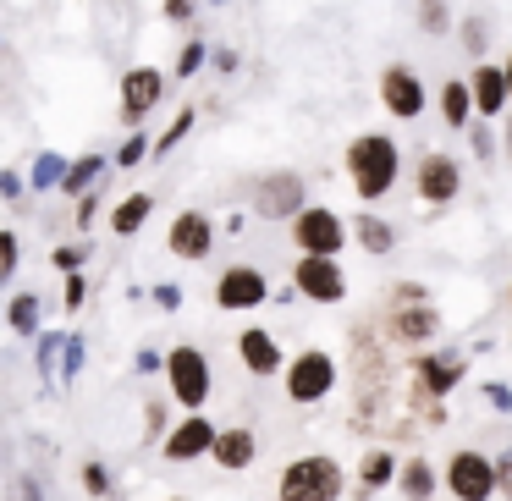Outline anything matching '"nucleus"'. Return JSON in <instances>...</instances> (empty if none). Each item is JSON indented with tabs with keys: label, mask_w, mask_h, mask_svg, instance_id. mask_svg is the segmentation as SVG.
<instances>
[{
	"label": "nucleus",
	"mask_w": 512,
	"mask_h": 501,
	"mask_svg": "<svg viewBox=\"0 0 512 501\" xmlns=\"http://www.w3.org/2000/svg\"><path fill=\"white\" fill-rule=\"evenodd\" d=\"M281 386H287L292 402H325L336 391V358L320 353V347H309V353H298L292 364H281Z\"/></svg>",
	"instance_id": "20e7f679"
},
{
	"label": "nucleus",
	"mask_w": 512,
	"mask_h": 501,
	"mask_svg": "<svg viewBox=\"0 0 512 501\" xmlns=\"http://www.w3.org/2000/svg\"><path fill=\"white\" fill-rule=\"evenodd\" d=\"M507 298H512V292H507Z\"/></svg>",
	"instance_id": "de8ad7c7"
},
{
	"label": "nucleus",
	"mask_w": 512,
	"mask_h": 501,
	"mask_svg": "<svg viewBox=\"0 0 512 501\" xmlns=\"http://www.w3.org/2000/svg\"><path fill=\"white\" fill-rule=\"evenodd\" d=\"M155 303H160V309H182V287H171V281H166V287H155Z\"/></svg>",
	"instance_id": "a19ab883"
},
{
	"label": "nucleus",
	"mask_w": 512,
	"mask_h": 501,
	"mask_svg": "<svg viewBox=\"0 0 512 501\" xmlns=\"http://www.w3.org/2000/svg\"><path fill=\"white\" fill-rule=\"evenodd\" d=\"M17 259H23V243H17V237L6 232V226H0V276H12Z\"/></svg>",
	"instance_id": "7c9ffc66"
},
{
	"label": "nucleus",
	"mask_w": 512,
	"mask_h": 501,
	"mask_svg": "<svg viewBox=\"0 0 512 501\" xmlns=\"http://www.w3.org/2000/svg\"><path fill=\"white\" fill-rule=\"evenodd\" d=\"M485 402H490L496 413H512V386H507V380H490V386H485Z\"/></svg>",
	"instance_id": "c9c22d12"
},
{
	"label": "nucleus",
	"mask_w": 512,
	"mask_h": 501,
	"mask_svg": "<svg viewBox=\"0 0 512 501\" xmlns=\"http://www.w3.org/2000/svg\"><path fill=\"white\" fill-rule=\"evenodd\" d=\"M23 501H45V490H39V479H23Z\"/></svg>",
	"instance_id": "37998d69"
},
{
	"label": "nucleus",
	"mask_w": 512,
	"mask_h": 501,
	"mask_svg": "<svg viewBox=\"0 0 512 501\" xmlns=\"http://www.w3.org/2000/svg\"><path fill=\"white\" fill-rule=\"evenodd\" d=\"M144 155H149V144H144V138H127V144L116 149V166H138Z\"/></svg>",
	"instance_id": "4c0bfd02"
},
{
	"label": "nucleus",
	"mask_w": 512,
	"mask_h": 501,
	"mask_svg": "<svg viewBox=\"0 0 512 501\" xmlns=\"http://www.w3.org/2000/svg\"><path fill=\"white\" fill-rule=\"evenodd\" d=\"M83 298H89V281L78 270H67V309H83Z\"/></svg>",
	"instance_id": "58836bf2"
},
{
	"label": "nucleus",
	"mask_w": 512,
	"mask_h": 501,
	"mask_svg": "<svg viewBox=\"0 0 512 501\" xmlns=\"http://www.w3.org/2000/svg\"><path fill=\"white\" fill-rule=\"evenodd\" d=\"M23 188H28V182L17 177V171H0V199H17Z\"/></svg>",
	"instance_id": "ea45409f"
},
{
	"label": "nucleus",
	"mask_w": 512,
	"mask_h": 501,
	"mask_svg": "<svg viewBox=\"0 0 512 501\" xmlns=\"http://www.w3.org/2000/svg\"><path fill=\"white\" fill-rule=\"evenodd\" d=\"M166 248L177 259H210V248H215V221L204 210H182L177 221H171V232H166Z\"/></svg>",
	"instance_id": "ddd939ff"
},
{
	"label": "nucleus",
	"mask_w": 512,
	"mask_h": 501,
	"mask_svg": "<svg viewBox=\"0 0 512 501\" xmlns=\"http://www.w3.org/2000/svg\"><path fill=\"white\" fill-rule=\"evenodd\" d=\"M237 358H243V369L254 380H276V369L287 364V353H281V342L265 331V325H248L243 336H237Z\"/></svg>",
	"instance_id": "2eb2a0df"
},
{
	"label": "nucleus",
	"mask_w": 512,
	"mask_h": 501,
	"mask_svg": "<svg viewBox=\"0 0 512 501\" xmlns=\"http://www.w3.org/2000/svg\"><path fill=\"white\" fill-rule=\"evenodd\" d=\"M386 331L397 336L402 347H413V342H430V336L441 331V314H435L424 298H413V303H402V309H391Z\"/></svg>",
	"instance_id": "f3484780"
},
{
	"label": "nucleus",
	"mask_w": 512,
	"mask_h": 501,
	"mask_svg": "<svg viewBox=\"0 0 512 501\" xmlns=\"http://www.w3.org/2000/svg\"><path fill=\"white\" fill-rule=\"evenodd\" d=\"M342 463L336 457H320V452H309V457H292L287 468H281V485H276V496L281 501H336L342 496Z\"/></svg>",
	"instance_id": "f03ea898"
},
{
	"label": "nucleus",
	"mask_w": 512,
	"mask_h": 501,
	"mask_svg": "<svg viewBox=\"0 0 512 501\" xmlns=\"http://www.w3.org/2000/svg\"><path fill=\"white\" fill-rule=\"evenodd\" d=\"M507 160H512V116H507Z\"/></svg>",
	"instance_id": "a18cd8bd"
},
{
	"label": "nucleus",
	"mask_w": 512,
	"mask_h": 501,
	"mask_svg": "<svg viewBox=\"0 0 512 501\" xmlns=\"http://www.w3.org/2000/svg\"><path fill=\"white\" fill-rule=\"evenodd\" d=\"M402 485V496L408 501H430L435 496V468L430 457H408V463H397V474H391Z\"/></svg>",
	"instance_id": "aec40b11"
},
{
	"label": "nucleus",
	"mask_w": 512,
	"mask_h": 501,
	"mask_svg": "<svg viewBox=\"0 0 512 501\" xmlns=\"http://www.w3.org/2000/svg\"><path fill=\"white\" fill-rule=\"evenodd\" d=\"M100 177H105V155H83L78 166H67L61 193H89V188H100Z\"/></svg>",
	"instance_id": "393cba45"
},
{
	"label": "nucleus",
	"mask_w": 512,
	"mask_h": 501,
	"mask_svg": "<svg viewBox=\"0 0 512 501\" xmlns=\"http://www.w3.org/2000/svg\"><path fill=\"white\" fill-rule=\"evenodd\" d=\"M446 490H452L457 501H490L496 496V468H490V457L474 452V446L452 452V463H446Z\"/></svg>",
	"instance_id": "0eeeda50"
},
{
	"label": "nucleus",
	"mask_w": 512,
	"mask_h": 501,
	"mask_svg": "<svg viewBox=\"0 0 512 501\" xmlns=\"http://www.w3.org/2000/svg\"><path fill=\"white\" fill-rule=\"evenodd\" d=\"M166 380H171V397L182 402L188 413H204V402H210V358L199 353V347H171L166 353Z\"/></svg>",
	"instance_id": "7ed1b4c3"
},
{
	"label": "nucleus",
	"mask_w": 512,
	"mask_h": 501,
	"mask_svg": "<svg viewBox=\"0 0 512 501\" xmlns=\"http://www.w3.org/2000/svg\"><path fill=\"white\" fill-rule=\"evenodd\" d=\"M160 94H166V72L160 67H133L122 78V122H144V116L160 105Z\"/></svg>",
	"instance_id": "4468645a"
},
{
	"label": "nucleus",
	"mask_w": 512,
	"mask_h": 501,
	"mask_svg": "<svg viewBox=\"0 0 512 501\" xmlns=\"http://www.w3.org/2000/svg\"><path fill=\"white\" fill-rule=\"evenodd\" d=\"M166 17H171V23H188V17H193V0H166Z\"/></svg>",
	"instance_id": "79ce46f5"
},
{
	"label": "nucleus",
	"mask_w": 512,
	"mask_h": 501,
	"mask_svg": "<svg viewBox=\"0 0 512 501\" xmlns=\"http://www.w3.org/2000/svg\"><path fill=\"white\" fill-rule=\"evenodd\" d=\"M397 171H402V149L397 138L386 133H358L347 144V182L364 204H380L391 188H397Z\"/></svg>",
	"instance_id": "f257e3e1"
},
{
	"label": "nucleus",
	"mask_w": 512,
	"mask_h": 501,
	"mask_svg": "<svg viewBox=\"0 0 512 501\" xmlns=\"http://www.w3.org/2000/svg\"><path fill=\"white\" fill-rule=\"evenodd\" d=\"M34 353H39V358H34V364H39V375L50 380V375H56V353H61V336H56V331H34Z\"/></svg>",
	"instance_id": "cd10ccee"
},
{
	"label": "nucleus",
	"mask_w": 512,
	"mask_h": 501,
	"mask_svg": "<svg viewBox=\"0 0 512 501\" xmlns=\"http://www.w3.org/2000/svg\"><path fill=\"white\" fill-rule=\"evenodd\" d=\"M83 490H89V496H111V468H105V463H83Z\"/></svg>",
	"instance_id": "c756f323"
},
{
	"label": "nucleus",
	"mask_w": 512,
	"mask_h": 501,
	"mask_svg": "<svg viewBox=\"0 0 512 501\" xmlns=\"http://www.w3.org/2000/svg\"><path fill=\"white\" fill-rule=\"evenodd\" d=\"M292 287L309 303H342L347 298V276L331 254H303L298 265H292Z\"/></svg>",
	"instance_id": "6e6552de"
},
{
	"label": "nucleus",
	"mask_w": 512,
	"mask_h": 501,
	"mask_svg": "<svg viewBox=\"0 0 512 501\" xmlns=\"http://www.w3.org/2000/svg\"><path fill=\"white\" fill-rule=\"evenodd\" d=\"M501 78H507V100H512V56H507V67H501Z\"/></svg>",
	"instance_id": "c03bdc74"
},
{
	"label": "nucleus",
	"mask_w": 512,
	"mask_h": 501,
	"mask_svg": "<svg viewBox=\"0 0 512 501\" xmlns=\"http://www.w3.org/2000/svg\"><path fill=\"white\" fill-rule=\"evenodd\" d=\"M149 215H155V199H149V193H127V199L111 210V232L116 237H138Z\"/></svg>",
	"instance_id": "6ab92c4d"
},
{
	"label": "nucleus",
	"mask_w": 512,
	"mask_h": 501,
	"mask_svg": "<svg viewBox=\"0 0 512 501\" xmlns=\"http://www.w3.org/2000/svg\"><path fill=\"white\" fill-rule=\"evenodd\" d=\"M353 226H358L353 237H358V248H364V254H391V248H397V226L380 221V215H369V210H364Z\"/></svg>",
	"instance_id": "412c9836"
},
{
	"label": "nucleus",
	"mask_w": 512,
	"mask_h": 501,
	"mask_svg": "<svg viewBox=\"0 0 512 501\" xmlns=\"http://www.w3.org/2000/svg\"><path fill=\"white\" fill-rule=\"evenodd\" d=\"M83 259H89V248H83V243H67V248H56V254H50V265H56V270H78Z\"/></svg>",
	"instance_id": "72a5a7b5"
},
{
	"label": "nucleus",
	"mask_w": 512,
	"mask_h": 501,
	"mask_svg": "<svg viewBox=\"0 0 512 501\" xmlns=\"http://www.w3.org/2000/svg\"><path fill=\"white\" fill-rule=\"evenodd\" d=\"M171 501H188V496H171Z\"/></svg>",
	"instance_id": "49530a36"
},
{
	"label": "nucleus",
	"mask_w": 512,
	"mask_h": 501,
	"mask_svg": "<svg viewBox=\"0 0 512 501\" xmlns=\"http://www.w3.org/2000/svg\"><path fill=\"white\" fill-rule=\"evenodd\" d=\"M210 441H215V424L204 419V413H188L177 430H166L160 457H166V463H199V457H210Z\"/></svg>",
	"instance_id": "f8f14e48"
},
{
	"label": "nucleus",
	"mask_w": 512,
	"mask_h": 501,
	"mask_svg": "<svg viewBox=\"0 0 512 501\" xmlns=\"http://www.w3.org/2000/svg\"><path fill=\"white\" fill-rule=\"evenodd\" d=\"M61 177H67V160H61V155H39V160H34V177H28V188L56 193V188H61Z\"/></svg>",
	"instance_id": "a878e982"
},
{
	"label": "nucleus",
	"mask_w": 512,
	"mask_h": 501,
	"mask_svg": "<svg viewBox=\"0 0 512 501\" xmlns=\"http://www.w3.org/2000/svg\"><path fill=\"white\" fill-rule=\"evenodd\" d=\"M254 210L265 221H292L303 210V177L298 171H270V177L254 182Z\"/></svg>",
	"instance_id": "9d476101"
},
{
	"label": "nucleus",
	"mask_w": 512,
	"mask_h": 501,
	"mask_svg": "<svg viewBox=\"0 0 512 501\" xmlns=\"http://www.w3.org/2000/svg\"><path fill=\"white\" fill-rule=\"evenodd\" d=\"M463 45H468V56H485V23H479V17L463 23Z\"/></svg>",
	"instance_id": "e433bc0d"
},
{
	"label": "nucleus",
	"mask_w": 512,
	"mask_h": 501,
	"mask_svg": "<svg viewBox=\"0 0 512 501\" xmlns=\"http://www.w3.org/2000/svg\"><path fill=\"white\" fill-rule=\"evenodd\" d=\"M490 468H496V490L512 501V446H507L501 457H490Z\"/></svg>",
	"instance_id": "f704fd0d"
},
{
	"label": "nucleus",
	"mask_w": 512,
	"mask_h": 501,
	"mask_svg": "<svg viewBox=\"0 0 512 501\" xmlns=\"http://www.w3.org/2000/svg\"><path fill=\"white\" fill-rule=\"evenodd\" d=\"M419 28H424V34H446V28H452L446 0H419Z\"/></svg>",
	"instance_id": "c85d7f7f"
},
{
	"label": "nucleus",
	"mask_w": 512,
	"mask_h": 501,
	"mask_svg": "<svg viewBox=\"0 0 512 501\" xmlns=\"http://www.w3.org/2000/svg\"><path fill=\"white\" fill-rule=\"evenodd\" d=\"M210 457L226 468V474H243V468L259 457V435L248 430V424H226V430H215V441H210Z\"/></svg>",
	"instance_id": "dca6fc26"
},
{
	"label": "nucleus",
	"mask_w": 512,
	"mask_h": 501,
	"mask_svg": "<svg viewBox=\"0 0 512 501\" xmlns=\"http://www.w3.org/2000/svg\"><path fill=\"white\" fill-rule=\"evenodd\" d=\"M419 199L424 204H452L457 193H463V171H457L452 155H441V149H430V155H419Z\"/></svg>",
	"instance_id": "9b49d317"
},
{
	"label": "nucleus",
	"mask_w": 512,
	"mask_h": 501,
	"mask_svg": "<svg viewBox=\"0 0 512 501\" xmlns=\"http://www.w3.org/2000/svg\"><path fill=\"white\" fill-rule=\"evenodd\" d=\"M199 67H204V45L193 39V45H182V56H177V78H193Z\"/></svg>",
	"instance_id": "473e14b6"
},
{
	"label": "nucleus",
	"mask_w": 512,
	"mask_h": 501,
	"mask_svg": "<svg viewBox=\"0 0 512 501\" xmlns=\"http://www.w3.org/2000/svg\"><path fill=\"white\" fill-rule=\"evenodd\" d=\"M193 133V105H182L177 116H171V127H166V138H155V144H149V155H171V149L182 144V138Z\"/></svg>",
	"instance_id": "bb28decb"
},
{
	"label": "nucleus",
	"mask_w": 512,
	"mask_h": 501,
	"mask_svg": "<svg viewBox=\"0 0 512 501\" xmlns=\"http://www.w3.org/2000/svg\"><path fill=\"white\" fill-rule=\"evenodd\" d=\"M468 100H474V111H479V116L507 111V78H501V67L479 61V67H474V78H468Z\"/></svg>",
	"instance_id": "a211bd4d"
},
{
	"label": "nucleus",
	"mask_w": 512,
	"mask_h": 501,
	"mask_svg": "<svg viewBox=\"0 0 512 501\" xmlns=\"http://www.w3.org/2000/svg\"><path fill=\"white\" fill-rule=\"evenodd\" d=\"M0 320L12 325V336H34L39 331V298H34V292H17V298L6 303V314H0Z\"/></svg>",
	"instance_id": "5701e85b"
},
{
	"label": "nucleus",
	"mask_w": 512,
	"mask_h": 501,
	"mask_svg": "<svg viewBox=\"0 0 512 501\" xmlns=\"http://www.w3.org/2000/svg\"><path fill=\"white\" fill-rule=\"evenodd\" d=\"M441 116H446V127H463L468 116H474L468 83H457V78H446V83H441Z\"/></svg>",
	"instance_id": "b1692460"
},
{
	"label": "nucleus",
	"mask_w": 512,
	"mask_h": 501,
	"mask_svg": "<svg viewBox=\"0 0 512 501\" xmlns=\"http://www.w3.org/2000/svg\"><path fill=\"white\" fill-rule=\"evenodd\" d=\"M215 303H221L226 314H248V309H265L270 303V281L259 265H226L221 276H215Z\"/></svg>",
	"instance_id": "423d86ee"
},
{
	"label": "nucleus",
	"mask_w": 512,
	"mask_h": 501,
	"mask_svg": "<svg viewBox=\"0 0 512 501\" xmlns=\"http://www.w3.org/2000/svg\"><path fill=\"white\" fill-rule=\"evenodd\" d=\"M391 474H397V457L386 452V446H375V452L358 463V501L369 496V490H380V485H391Z\"/></svg>",
	"instance_id": "4be33fe9"
},
{
	"label": "nucleus",
	"mask_w": 512,
	"mask_h": 501,
	"mask_svg": "<svg viewBox=\"0 0 512 501\" xmlns=\"http://www.w3.org/2000/svg\"><path fill=\"white\" fill-rule=\"evenodd\" d=\"M292 243L303 248V254H342L347 243V226L336 210H325V204H303L298 215H292Z\"/></svg>",
	"instance_id": "39448f33"
},
{
	"label": "nucleus",
	"mask_w": 512,
	"mask_h": 501,
	"mask_svg": "<svg viewBox=\"0 0 512 501\" xmlns=\"http://www.w3.org/2000/svg\"><path fill=\"white\" fill-rule=\"evenodd\" d=\"M380 105H386L397 122H413V116H424V105H430V94H424V78L413 67H386L380 72Z\"/></svg>",
	"instance_id": "1a4fd4ad"
},
{
	"label": "nucleus",
	"mask_w": 512,
	"mask_h": 501,
	"mask_svg": "<svg viewBox=\"0 0 512 501\" xmlns=\"http://www.w3.org/2000/svg\"><path fill=\"white\" fill-rule=\"evenodd\" d=\"M78 369H83V342H78V336H61V375H78Z\"/></svg>",
	"instance_id": "2f4dec72"
}]
</instances>
